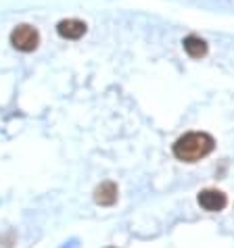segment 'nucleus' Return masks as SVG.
<instances>
[{"instance_id": "39448f33", "label": "nucleus", "mask_w": 234, "mask_h": 248, "mask_svg": "<svg viewBox=\"0 0 234 248\" xmlns=\"http://www.w3.org/2000/svg\"><path fill=\"white\" fill-rule=\"evenodd\" d=\"M94 201L100 206H111L117 202V186L113 182H105L94 190Z\"/></svg>"}, {"instance_id": "20e7f679", "label": "nucleus", "mask_w": 234, "mask_h": 248, "mask_svg": "<svg viewBox=\"0 0 234 248\" xmlns=\"http://www.w3.org/2000/svg\"><path fill=\"white\" fill-rule=\"evenodd\" d=\"M57 31L65 40H80L86 33V23L80 19H63L57 23Z\"/></svg>"}, {"instance_id": "f03ea898", "label": "nucleus", "mask_w": 234, "mask_h": 248, "mask_svg": "<svg viewBox=\"0 0 234 248\" xmlns=\"http://www.w3.org/2000/svg\"><path fill=\"white\" fill-rule=\"evenodd\" d=\"M11 44L13 48H17V50L21 52H33L40 44V33L36 27L32 25H17L15 30L11 31Z\"/></svg>"}, {"instance_id": "f257e3e1", "label": "nucleus", "mask_w": 234, "mask_h": 248, "mask_svg": "<svg viewBox=\"0 0 234 248\" xmlns=\"http://www.w3.org/2000/svg\"><path fill=\"white\" fill-rule=\"evenodd\" d=\"M213 146H216V140L205 134V132H190L184 134L182 138H178L174 144V156L180 158L184 163H197L201 158L207 156Z\"/></svg>"}, {"instance_id": "423d86ee", "label": "nucleus", "mask_w": 234, "mask_h": 248, "mask_svg": "<svg viewBox=\"0 0 234 248\" xmlns=\"http://www.w3.org/2000/svg\"><path fill=\"white\" fill-rule=\"evenodd\" d=\"M182 44H184V50L188 52V57H192V59H201L207 54V42L199 36H188Z\"/></svg>"}, {"instance_id": "7ed1b4c3", "label": "nucleus", "mask_w": 234, "mask_h": 248, "mask_svg": "<svg viewBox=\"0 0 234 248\" xmlns=\"http://www.w3.org/2000/svg\"><path fill=\"white\" fill-rule=\"evenodd\" d=\"M199 204H201L205 211L217 213L228 204V198H226V194L219 190H203L201 194H199Z\"/></svg>"}]
</instances>
